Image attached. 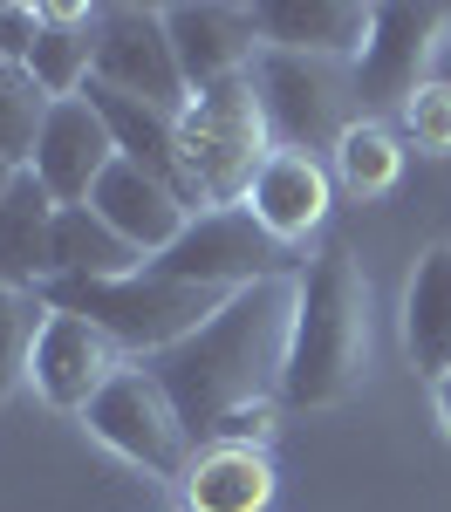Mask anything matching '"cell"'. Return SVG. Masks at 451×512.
<instances>
[{"instance_id": "1", "label": "cell", "mask_w": 451, "mask_h": 512, "mask_svg": "<svg viewBox=\"0 0 451 512\" xmlns=\"http://www.w3.org/2000/svg\"><path fill=\"white\" fill-rule=\"evenodd\" d=\"M294 301H301V280L294 274L253 280L240 294H226V308L205 321L199 335H185L178 349H164V355L144 362L164 383L171 410L185 417L192 444H199L226 410L274 403V396H281L287 342H294Z\"/></svg>"}, {"instance_id": "2", "label": "cell", "mask_w": 451, "mask_h": 512, "mask_svg": "<svg viewBox=\"0 0 451 512\" xmlns=\"http://www.w3.org/2000/svg\"><path fill=\"white\" fill-rule=\"evenodd\" d=\"M294 280H301V301H294L281 403L287 410H328L369 369V280L342 239H328Z\"/></svg>"}, {"instance_id": "3", "label": "cell", "mask_w": 451, "mask_h": 512, "mask_svg": "<svg viewBox=\"0 0 451 512\" xmlns=\"http://www.w3.org/2000/svg\"><path fill=\"white\" fill-rule=\"evenodd\" d=\"M41 294H48V308H62V315H89L110 342L130 349V362H151V355L178 349L185 335H199L205 321L226 308V294L164 280V274H151V267L130 274V280H48Z\"/></svg>"}, {"instance_id": "4", "label": "cell", "mask_w": 451, "mask_h": 512, "mask_svg": "<svg viewBox=\"0 0 451 512\" xmlns=\"http://www.w3.org/2000/svg\"><path fill=\"white\" fill-rule=\"evenodd\" d=\"M253 89H260V117H267L274 151L335 158V144L363 123V103H356V62L260 48V62H253Z\"/></svg>"}, {"instance_id": "5", "label": "cell", "mask_w": 451, "mask_h": 512, "mask_svg": "<svg viewBox=\"0 0 451 512\" xmlns=\"http://www.w3.org/2000/svg\"><path fill=\"white\" fill-rule=\"evenodd\" d=\"M178 144H185V164H192V178H199V192H205V212L212 205H246L260 164L274 158L253 69L199 89L185 103V117H178Z\"/></svg>"}, {"instance_id": "6", "label": "cell", "mask_w": 451, "mask_h": 512, "mask_svg": "<svg viewBox=\"0 0 451 512\" xmlns=\"http://www.w3.org/2000/svg\"><path fill=\"white\" fill-rule=\"evenodd\" d=\"M151 274L185 280V287H212V294H240L253 280L287 274V246L267 239V226L246 205H212V212H192V226L151 260Z\"/></svg>"}, {"instance_id": "7", "label": "cell", "mask_w": 451, "mask_h": 512, "mask_svg": "<svg viewBox=\"0 0 451 512\" xmlns=\"http://www.w3.org/2000/svg\"><path fill=\"white\" fill-rule=\"evenodd\" d=\"M89 35H96V76L137 103H158L171 117H185L192 89L178 76V48L164 28V7H137V0H96L89 14Z\"/></svg>"}, {"instance_id": "8", "label": "cell", "mask_w": 451, "mask_h": 512, "mask_svg": "<svg viewBox=\"0 0 451 512\" xmlns=\"http://www.w3.org/2000/svg\"><path fill=\"white\" fill-rule=\"evenodd\" d=\"M82 424L103 437L117 458H130L137 472H151V478H178V485H185L192 458H199V451H192V431H185V417L171 410L164 383L144 369V362H130L117 383L89 403Z\"/></svg>"}, {"instance_id": "9", "label": "cell", "mask_w": 451, "mask_h": 512, "mask_svg": "<svg viewBox=\"0 0 451 512\" xmlns=\"http://www.w3.org/2000/svg\"><path fill=\"white\" fill-rule=\"evenodd\" d=\"M451 7H376V21H369V48L356 55V103L369 110H404L410 96L431 82V55H438V35H445Z\"/></svg>"}, {"instance_id": "10", "label": "cell", "mask_w": 451, "mask_h": 512, "mask_svg": "<svg viewBox=\"0 0 451 512\" xmlns=\"http://www.w3.org/2000/svg\"><path fill=\"white\" fill-rule=\"evenodd\" d=\"M164 28H171V48H178V76L199 96L226 76H246L260 62V7H240V0H178L164 7Z\"/></svg>"}, {"instance_id": "11", "label": "cell", "mask_w": 451, "mask_h": 512, "mask_svg": "<svg viewBox=\"0 0 451 512\" xmlns=\"http://www.w3.org/2000/svg\"><path fill=\"white\" fill-rule=\"evenodd\" d=\"M123 369H130V349H123V342H110L89 315H62V308H55V321H48V335H41V349H35L28 383L41 390V403L89 417V403L110 390Z\"/></svg>"}, {"instance_id": "12", "label": "cell", "mask_w": 451, "mask_h": 512, "mask_svg": "<svg viewBox=\"0 0 451 512\" xmlns=\"http://www.w3.org/2000/svg\"><path fill=\"white\" fill-rule=\"evenodd\" d=\"M82 96H89V110L103 117V130H110V144H117L123 164H137L144 178H158L185 212H205V192H199V178H192V164H185V144H178V117H171V110L137 103V96H123L110 82H89Z\"/></svg>"}, {"instance_id": "13", "label": "cell", "mask_w": 451, "mask_h": 512, "mask_svg": "<svg viewBox=\"0 0 451 512\" xmlns=\"http://www.w3.org/2000/svg\"><path fill=\"white\" fill-rule=\"evenodd\" d=\"M110 164H117V144H110L103 117L89 110V96H69V103L48 110L28 171L41 178V192L55 198V205H89V192L103 185Z\"/></svg>"}, {"instance_id": "14", "label": "cell", "mask_w": 451, "mask_h": 512, "mask_svg": "<svg viewBox=\"0 0 451 512\" xmlns=\"http://www.w3.org/2000/svg\"><path fill=\"white\" fill-rule=\"evenodd\" d=\"M328 198H335V171H328V158L274 151V158L260 164L253 192H246V212L267 226V239L294 246V239H308L328 219Z\"/></svg>"}, {"instance_id": "15", "label": "cell", "mask_w": 451, "mask_h": 512, "mask_svg": "<svg viewBox=\"0 0 451 512\" xmlns=\"http://www.w3.org/2000/svg\"><path fill=\"white\" fill-rule=\"evenodd\" d=\"M376 7L363 0H260V41L287 55H328V62H356L369 48Z\"/></svg>"}, {"instance_id": "16", "label": "cell", "mask_w": 451, "mask_h": 512, "mask_svg": "<svg viewBox=\"0 0 451 512\" xmlns=\"http://www.w3.org/2000/svg\"><path fill=\"white\" fill-rule=\"evenodd\" d=\"M89 205H96V212H103V219H110V226H117V233L144 253V260H158L164 246L192 226V212L164 192L158 178H144L137 164H123V158L103 171V185L89 192Z\"/></svg>"}, {"instance_id": "17", "label": "cell", "mask_w": 451, "mask_h": 512, "mask_svg": "<svg viewBox=\"0 0 451 512\" xmlns=\"http://www.w3.org/2000/svg\"><path fill=\"white\" fill-rule=\"evenodd\" d=\"M55 198L41 192L35 171L14 178V192L0 205V287H28L41 294L55 280Z\"/></svg>"}, {"instance_id": "18", "label": "cell", "mask_w": 451, "mask_h": 512, "mask_svg": "<svg viewBox=\"0 0 451 512\" xmlns=\"http://www.w3.org/2000/svg\"><path fill=\"white\" fill-rule=\"evenodd\" d=\"M404 349L417 362V376L438 390L451 376V239L424 246L417 274L404 294Z\"/></svg>"}, {"instance_id": "19", "label": "cell", "mask_w": 451, "mask_h": 512, "mask_svg": "<svg viewBox=\"0 0 451 512\" xmlns=\"http://www.w3.org/2000/svg\"><path fill=\"white\" fill-rule=\"evenodd\" d=\"M185 506L192 512H267L274 506V465L267 451L240 444H205L185 472Z\"/></svg>"}, {"instance_id": "20", "label": "cell", "mask_w": 451, "mask_h": 512, "mask_svg": "<svg viewBox=\"0 0 451 512\" xmlns=\"http://www.w3.org/2000/svg\"><path fill=\"white\" fill-rule=\"evenodd\" d=\"M89 14H96V7H82V0H41V41H35V55H28V76H35L55 103L82 96L89 76H96Z\"/></svg>"}, {"instance_id": "21", "label": "cell", "mask_w": 451, "mask_h": 512, "mask_svg": "<svg viewBox=\"0 0 451 512\" xmlns=\"http://www.w3.org/2000/svg\"><path fill=\"white\" fill-rule=\"evenodd\" d=\"M151 260L96 212V205H62L55 212V280H130Z\"/></svg>"}, {"instance_id": "22", "label": "cell", "mask_w": 451, "mask_h": 512, "mask_svg": "<svg viewBox=\"0 0 451 512\" xmlns=\"http://www.w3.org/2000/svg\"><path fill=\"white\" fill-rule=\"evenodd\" d=\"M328 171H335V185H349V192H390L397 178H404V144H397V130L390 123L363 117L342 144H335V158H328Z\"/></svg>"}, {"instance_id": "23", "label": "cell", "mask_w": 451, "mask_h": 512, "mask_svg": "<svg viewBox=\"0 0 451 512\" xmlns=\"http://www.w3.org/2000/svg\"><path fill=\"white\" fill-rule=\"evenodd\" d=\"M48 110H55V96H48L21 62H0V158H14L21 171H28Z\"/></svg>"}, {"instance_id": "24", "label": "cell", "mask_w": 451, "mask_h": 512, "mask_svg": "<svg viewBox=\"0 0 451 512\" xmlns=\"http://www.w3.org/2000/svg\"><path fill=\"white\" fill-rule=\"evenodd\" d=\"M48 294H28V287H0V396L14 390V383H28V369H35V349L41 335H48Z\"/></svg>"}, {"instance_id": "25", "label": "cell", "mask_w": 451, "mask_h": 512, "mask_svg": "<svg viewBox=\"0 0 451 512\" xmlns=\"http://www.w3.org/2000/svg\"><path fill=\"white\" fill-rule=\"evenodd\" d=\"M404 137L424 158H451V82H424L404 103Z\"/></svg>"}, {"instance_id": "26", "label": "cell", "mask_w": 451, "mask_h": 512, "mask_svg": "<svg viewBox=\"0 0 451 512\" xmlns=\"http://www.w3.org/2000/svg\"><path fill=\"white\" fill-rule=\"evenodd\" d=\"M274 424H281V410H274V403H246V410H226V417H219V424H212L199 444H240V451H267Z\"/></svg>"}, {"instance_id": "27", "label": "cell", "mask_w": 451, "mask_h": 512, "mask_svg": "<svg viewBox=\"0 0 451 512\" xmlns=\"http://www.w3.org/2000/svg\"><path fill=\"white\" fill-rule=\"evenodd\" d=\"M35 41H41V7H28V0H0V62H21V69H28Z\"/></svg>"}, {"instance_id": "28", "label": "cell", "mask_w": 451, "mask_h": 512, "mask_svg": "<svg viewBox=\"0 0 451 512\" xmlns=\"http://www.w3.org/2000/svg\"><path fill=\"white\" fill-rule=\"evenodd\" d=\"M14 178H21V164H14V158H0V205H7V192H14Z\"/></svg>"}, {"instance_id": "29", "label": "cell", "mask_w": 451, "mask_h": 512, "mask_svg": "<svg viewBox=\"0 0 451 512\" xmlns=\"http://www.w3.org/2000/svg\"><path fill=\"white\" fill-rule=\"evenodd\" d=\"M438 410H445V424H451V376L438 383Z\"/></svg>"}]
</instances>
